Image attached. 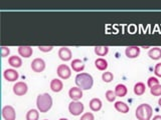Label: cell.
<instances>
[{
	"label": "cell",
	"instance_id": "cell-1",
	"mask_svg": "<svg viewBox=\"0 0 161 120\" xmlns=\"http://www.w3.org/2000/svg\"><path fill=\"white\" fill-rule=\"evenodd\" d=\"M75 84L82 90H90L94 85V78L87 72H80L75 76Z\"/></svg>",
	"mask_w": 161,
	"mask_h": 120
},
{
	"label": "cell",
	"instance_id": "cell-2",
	"mask_svg": "<svg viewBox=\"0 0 161 120\" xmlns=\"http://www.w3.org/2000/svg\"><path fill=\"white\" fill-rule=\"evenodd\" d=\"M36 106L39 112H47L53 106V97L48 93L39 94L36 98Z\"/></svg>",
	"mask_w": 161,
	"mask_h": 120
},
{
	"label": "cell",
	"instance_id": "cell-3",
	"mask_svg": "<svg viewBox=\"0 0 161 120\" xmlns=\"http://www.w3.org/2000/svg\"><path fill=\"white\" fill-rule=\"evenodd\" d=\"M152 113H153V109L147 103H143L140 104L139 106L136 109V118L138 120H150L152 117Z\"/></svg>",
	"mask_w": 161,
	"mask_h": 120
},
{
	"label": "cell",
	"instance_id": "cell-4",
	"mask_svg": "<svg viewBox=\"0 0 161 120\" xmlns=\"http://www.w3.org/2000/svg\"><path fill=\"white\" fill-rule=\"evenodd\" d=\"M85 106L80 101H72L69 104V111L74 116H79L84 112Z\"/></svg>",
	"mask_w": 161,
	"mask_h": 120
},
{
	"label": "cell",
	"instance_id": "cell-5",
	"mask_svg": "<svg viewBox=\"0 0 161 120\" xmlns=\"http://www.w3.org/2000/svg\"><path fill=\"white\" fill-rule=\"evenodd\" d=\"M57 73L60 79H69L72 75V70L67 64H60L57 68Z\"/></svg>",
	"mask_w": 161,
	"mask_h": 120
},
{
	"label": "cell",
	"instance_id": "cell-6",
	"mask_svg": "<svg viewBox=\"0 0 161 120\" xmlns=\"http://www.w3.org/2000/svg\"><path fill=\"white\" fill-rule=\"evenodd\" d=\"M2 117L4 120H15L16 119V112L11 105H5L2 108Z\"/></svg>",
	"mask_w": 161,
	"mask_h": 120
},
{
	"label": "cell",
	"instance_id": "cell-7",
	"mask_svg": "<svg viewBox=\"0 0 161 120\" xmlns=\"http://www.w3.org/2000/svg\"><path fill=\"white\" fill-rule=\"evenodd\" d=\"M28 86L27 84L23 81H18L13 85V93L17 96H23L27 93Z\"/></svg>",
	"mask_w": 161,
	"mask_h": 120
},
{
	"label": "cell",
	"instance_id": "cell-8",
	"mask_svg": "<svg viewBox=\"0 0 161 120\" xmlns=\"http://www.w3.org/2000/svg\"><path fill=\"white\" fill-rule=\"evenodd\" d=\"M3 77L5 78V80H7V81L13 82V81H16V80L19 78V73L16 71V69L9 68V69L4 70Z\"/></svg>",
	"mask_w": 161,
	"mask_h": 120
},
{
	"label": "cell",
	"instance_id": "cell-9",
	"mask_svg": "<svg viewBox=\"0 0 161 120\" xmlns=\"http://www.w3.org/2000/svg\"><path fill=\"white\" fill-rule=\"evenodd\" d=\"M31 69L34 72L40 73L45 69V61L42 58H35L31 62Z\"/></svg>",
	"mask_w": 161,
	"mask_h": 120
},
{
	"label": "cell",
	"instance_id": "cell-10",
	"mask_svg": "<svg viewBox=\"0 0 161 120\" xmlns=\"http://www.w3.org/2000/svg\"><path fill=\"white\" fill-rule=\"evenodd\" d=\"M69 96L73 101H80L83 97V90L77 87H72L69 90Z\"/></svg>",
	"mask_w": 161,
	"mask_h": 120
},
{
	"label": "cell",
	"instance_id": "cell-11",
	"mask_svg": "<svg viewBox=\"0 0 161 120\" xmlns=\"http://www.w3.org/2000/svg\"><path fill=\"white\" fill-rule=\"evenodd\" d=\"M58 57L63 61H69L73 57V53L69 47H60L58 49Z\"/></svg>",
	"mask_w": 161,
	"mask_h": 120
},
{
	"label": "cell",
	"instance_id": "cell-12",
	"mask_svg": "<svg viewBox=\"0 0 161 120\" xmlns=\"http://www.w3.org/2000/svg\"><path fill=\"white\" fill-rule=\"evenodd\" d=\"M140 51H141V49L138 46H128L125 49V54L128 58L133 59V58H137L139 56Z\"/></svg>",
	"mask_w": 161,
	"mask_h": 120
},
{
	"label": "cell",
	"instance_id": "cell-13",
	"mask_svg": "<svg viewBox=\"0 0 161 120\" xmlns=\"http://www.w3.org/2000/svg\"><path fill=\"white\" fill-rule=\"evenodd\" d=\"M63 88H64V83L60 79L54 78L50 81V89H52L53 92L55 93L60 92L63 90Z\"/></svg>",
	"mask_w": 161,
	"mask_h": 120
},
{
	"label": "cell",
	"instance_id": "cell-14",
	"mask_svg": "<svg viewBox=\"0 0 161 120\" xmlns=\"http://www.w3.org/2000/svg\"><path fill=\"white\" fill-rule=\"evenodd\" d=\"M114 91H115V94H116V96H117V97H124L128 93V88H127V86H126L125 84L120 83V84L116 85Z\"/></svg>",
	"mask_w": 161,
	"mask_h": 120
},
{
	"label": "cell",
	"instance_id": "cell-15",
	"mask_svg": "<svg viewBox=\"0 0 161 120\" xmlns=\"http://www.w3.org/2000/svg\"><path fill=\"white\" fill-rule=\"evenodd\" d=\"M70 67L75 72H83L85 69V63L80 59H74L70 63Z\"/></svg>",
	"mask_w": 161,
	"mask_h": 120
},
{
	"label": "cell",
	"instance_id": "cell-16",
	"mask_svg": "<svg viewBox=\"0 0 161 120\" xmlns=\"http://www.w3.org/2000/svg\"><path fill=\"white\" fill-rule=\"evenodd\" d=\"M33 53V49L30 46H19L18 47V54L24 58H29Z\"/></svg>",
	"mask_w": 161,
	"mask_h": 120
},
{
	"label": "cell",
	"instance_id": "cell-17",
	"mask_svg": "<svg viewBox=\"0 0 161 120\" xmlns=\"http://www.w3.org/2000/svg\"><path fill=\"white\" fill-rule=\"evenodd\" d=\"M89 106H90V109L92 110V111L97 112V111H100L101 108H102L103 103H102V101H101V99H99V98H93L90 101Z\"/></svg>",
	"mask_w": 161,
	"mask_h": 120
},
{
	"label": "cell",
	"instance_id": "cell-18",
	"mask_svg": "<svg viewBox=\"0 0 161 120\" xmlns=\"http://www.w3.org/2000/svg\"><path fill=\"white\" fill-rule=\"evenodd\" d=\"M95 66L100 71H105L108 68V61L103 57L97 58L95 60Z\"/></svg>",
	"mask_w": 161,
	"mask_h": 120
},
{
	"label": "cell",
	"instance_id": "cell-19",
	"mask_svg": "<svg viewBox=\"0 0 161 120\" xmlns=\"http://www.w3.org/2000/svg\"><path fill=\"white\" fill-rule=\"evenodd\" d=\"M8 63L12 68H19V67H21V65H22V60L19 56L13 55V56H10L8 58Z\"/></svg>",
	"mask_w": 161,
	"mask_h": 120
},
{
	"label": "cell",
	"instance_id": "cell-20",
	"mask_svg": "<svg viewBox=\"0 0 161 120\" xmlns=\"http://www.w3.org/2000/svg\"><path fill=\"white\" fill-rule=\"evenodd\" d=\"M114 107L118 112H121V113H128L130 110L128 104H126L123 101H116L114 104Z\"/></svg>",
	"mask_w": 161,
	"mask_h": 120
},
{
	"label": "cell",
	"instance_id": "cell-21",
	"mask_svg": "<svg viewBox=\"0 0 161 120\" xmlns=\"http://www.w3.org/2000/svg\"><path fill=\"white\" fill-rule=\"evenodd\" d=\"M148 56L153 60H158L161 58V48L153 47L148 51Z\"/></svg>",
	"mask_w": 161,
	"mask_h": 120
},
{
	"label": "cell",
	"instance_id": "cell-22",
	"mask_svg": "<svg viewBox=\"0 0 161 120\" xmlns=\"http://www.w3.org/2000/svg\"><path fill=\"white\" fill-rule=\"evenodd\" d=\"M146 91V86L143 82H137L134 85V93L137 96H141L143 95Z\"/></svg>",
	"mask_w": 161,
	"mask_h": 120
},
{
	"label": "cell",
	"instance_id": "cell-23",
	"mask_svg": "<svg viewBox=\"0 0 161 120\" xmlns=\"http://www.w3.org/2000/svg\"><path fill=\"white\" fill-rule=\"evenodd\" d=\"M39 111L38 109H30L26 113V120H38Z\"/></svg>",
	"mask_w": 161,
	"mask_h": 120
},
{
	"label": "cell",
	"instance_id": "cell-24",
	"mask_svg": "<svg viewBox=\"0 0 161 120\" xmlns=\"http://www.w3.org/2000/svg\"><path fill=\"white\" fill-rule=\"evenodd\" d=\"M95 53L98 56H106L109 53V47L108 46H96L95 47Z\"/></svg>",
	"mask_w": 161,
	"mask_h": 120
},
{
	"label": "cell",
	"instance_id": "cell-25",
	"mask_svg": "<svg viewBox=\"0 0 161 120\" xmlns=\"http://www.w3.org/2000/svg\"><path fill=\"white\" fill-rule=\"evenodd\" d=\"M114 79V75L112 72H110V71H106L102 74V80L104 82L106 83H110L112 80Z\"/></svg>",
	"mask_w": 161,
	"mask_h": 120
},
{
	"label": "cell",
	"instance_id": "cell-26",
	"mask_svg": "<svg viewBox=\"0 0 161 120\" xmlns=\"http://www.w3.org/2000/svg\"><path fill=\"white\" fill-rule=\"evenodd\" d=\"M150 93L153 96H161V84H158L156 86L150 88Z\"/></svg>",
	"mask_w": 161,
	"mask_h": 120
},
{
	"label": "cell",
	"instance_id": "cell-27",
	"mask_svg": "<svg viewBox=\"0 0 161 120\" xmlns=\"http://www.w3.org/2000/svg\"><path fill=\"white\" fill-rule=\"evenodd\" d=\"M105 96H106V99H107L109 102H114L116 97H117L115 94V91H113V90H108V91L106 92Z\"/></svg>",
	"mask_w": 161,
	"mask_h": 120
},
{
	"label": "cell",
	"instance_id": "cell-28",
	"mask_svg": "<svg viewBox=\"0 0 161 120\" xmlns=\"http://www.w3.org/2000/svg\"><path fill=\"white\" fill-rule=\"evenodd\" d=\"M159 84V80L156 78V77H153V76H151L148 78L147 80V86L149 88H152L154 86H156V85H158Z\"/></svg>",
	"mask_w": 161,
	"mask_h": 120
},
{
	"label": "cell",
	"instance_id": "cell-29",
	"mask_svg": "<svg viewBox=\"0 0 161 120\" xmlns=\"http://www.w3.org/2000/svg\"><path fill=\"white\" fill-rule=\"evenodd\" d=\"M80 120H95V116L92 112H86L80 116Z\"/></svg>",
	"mask_w": 161,
	"mask_h": 120
},
{
	"label": "cell",
	"instance_id": "cell-30",
	"mask_svg": "<svg viewBox=\"0 0 161 120\" xmlns=\"http://www.w3.org/2000/svg\"><path fill=\"white\" fill-rule=\"evenodd\" d=\"M154 73L157 77H161V63H157L154 67Z\"/></svg>",
	"mask_w": 161,
	"mask_h": 120
},
{
	"label": "cell",
	"instance_id": "cell-31",
	"mask_svg": "<svg viewBox=\"0 0 161 120\" xmlns=\"http://www.w3.org/2000/svg\"><path fill=\"white\" fill-rule=\"evenodd\" d=\"M10 53V49L9 47H6V46H2L1 47V56L2 57H6L8 56Z\"/></svg>",
	"mask_w": 161,
	"mask_h": 120
},
{
	"label": "cell",
	"instance_id": "cell-32",
	"mask_svg": "<svg viewBox=\"0 0 161 120\" xmlns=\"http://www.w3.org/2000/svg\"><path fill=\"white\" fill-rule=\"evenodd\" d=\"M53 46H38V49L42 52H49L53 50Z\"/></svg>",
	"mask_w": 161,
	"mask_h": 120
},
{
	"label": "cell",
	"instance_id": "cell-33",
	"mask_svg": "<svg viewBox=\"0 0 161 120\" xmlns=\"http://www.w3.org/2000/svg\"><path fill=\"white\" fill-rule=\"evenodd\" d=\"M152 120H161V115H156V116L153 117Z\"/></svg>",
	"mask_w": 161,
	"mask_h": 120
},
{
	"label": "cell",
	"instance_id": "cell-34",
	"mask_svg": "<svg viewBox=\"0 0 161 120\" xmlns=\"http://www.w3.org/2000/svg\"><path fill=\"white\" fill-rule=\"evenodd\" d=\"M158 105L161 107V97L159 98V100H158Z\"/></svg>",
	"mask_w": 161,
	"mask_h": 120
},
{
	"label": "cell",
	"instance_id": "cell-35",
	"mask_svg": "<svg viewBox=\"0 0 161 120\" xmlns=\"http://www.w3.org/2000/svg\"><path fill=\"white\" fill-rule=\"evenodd\" d=\"M59 120H69V119H67V118H60Z\"/></svg>",
	"mask_w": 161,
	"mask_h": 120
},
{
	"label": "cell",
	"instance_id": "cell-36",
	"mask_svg": "<svg viewBox=\"0 0 161 120\" xmlns=\"http://www.w3.org/2000/svg\"><path fill=\"white\" fill-rule=\"evenodd\" d=\"M43 120H48V119H43Z\"/></svg>",
	"mask_w": 161,
	"mask_h": 120
}]
</instances>
